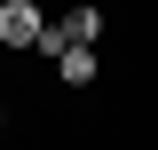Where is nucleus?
<instances>
[{
    "label": "nucleus",
    "instance_id": "obj_1",
    "mask_svg": "<svg viewBox=\"0 0 158 150\" xmlns=\"http://www.w3.org/2000/svg\"><path fill=\"white\" fill-rule=\"evenodd\" d=\"M48 40V16L32 0H0V48H40Z\"/></svg>",
    "mask_w": 158,
    "mask_h": 150
},
{
    "label": "nucleus",
    "instance_id": "obj_2",
    "mask_svg": "<svg viewBox=\"0 0 158 150\" xmlns=\"http://www.w3.org/2000/svg\"><path fill=\"white\" fill-rule=\"evenodd\" d=\"M56 32L71 40V48H95V40H103V8H71V16H63Z\"/></svg>",
    "mask_w": 158,
    "mask_h": 150
},
{
    "label": "nucleus",
    "instance_id": "obj_3",
    "mask_svg": "<svg viewBox=\"0 0 158 150\" xmlns=\"http://www.w3.org/2000/svg\"><path fill=\"white\" fill-rule=\"evenodd\" d=\"M56 71H63V87H87V79H95V48H63Z\"/></svg>",
    "mask_w": 158,
    "mask_h": 150
},
{
    "label": "nucleus",
    "instance_id": "obj_4",
    "mask_svg": "<svg viewBox=\"0 0 158 150\" xmlns=\"http://www.w3.org/2000/svg\"><path fill=\"white\" fill-rule=\"evenodd\" d=\"M0 127H8V111H0Z\"/></svg>",
    "mask_w": 158,
    "mask_h": 150
}]
</instances>
